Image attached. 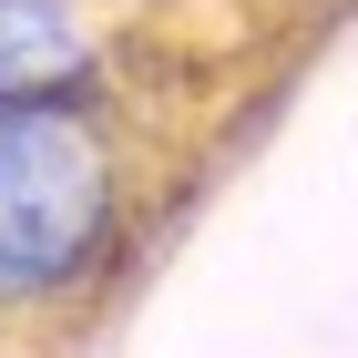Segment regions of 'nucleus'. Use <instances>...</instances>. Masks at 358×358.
Wrapping results in <instances>:
<instances>
[{"label": "nucleus", "mask_w": 358, "mask_h": 358, "mask_svg": "<svg viewBox=\"0 0 358 358\" xmlns=\"http://www.w3.org/2000/svg\"><path fill=\"white\" fill-rule=\"evenodd\" d=\"M134 154L103 92H0V328H62L134 256Z\"/></svg>", "instance_id": "f257e3e1"}, {"label": "nucleus", "mask_w": 358, "mask_h": 358, "mask_svg": "<svg viewBox=\"0 0 358 358\" xmlns=\"http://www.w3.org/2000/svg\"><path fill=\"white\" fill-rule=\"evenodd\" d=\"M113 31L92 0H0V92H103Z\"/></svg>", "instance_id": "f03ea898"}]
</instances>
